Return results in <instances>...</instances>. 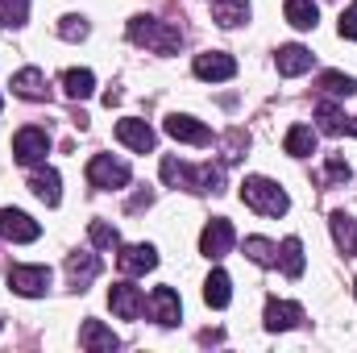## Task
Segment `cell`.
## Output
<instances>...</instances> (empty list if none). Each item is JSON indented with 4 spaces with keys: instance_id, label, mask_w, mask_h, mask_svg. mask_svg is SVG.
I'll return each mask as SVG.
<instances>
[{
    "instance_id": "obj_1",
    "label": "cell",
    "mask_w": 357,
    "mask_h": 353,
    "mask_svg": "<svg viewBox=\"0 0 357 353\" xmlns=\"http://www.w3.org/2000/svg\"><path fill=\"white\" fill-rule=\"evenodd\" d=\"M129 42L133 46H146V50H154V54H178V46H183V29L171 25V21H158V17H146V13H137V17H129Z\"/></svg>"
},
{
    "instance_id": "obj_2",
    "label": "cell",
    "mask_w": 357,
    "mask_h": 353,
    "mask_svg": "<svg viewBox=\"0 0 357 353\" xmlns=\"http://www.w3.org/2000/svg\"><path fill=\"white\" fill-rule=\"evenodd\" d=\"M162 179L171 183V187H187V191H195V195H216L220 187H225V171L220 167H187V163H178L175 154H167L162 158Z\"/></svg>"
},
{
    "instance_id": "obj_3",
    "label": "cell",
    "mask_w": 357,
    "mask_h": 353,
    "mask_svg": "<svg viewBox=\"0 0 357 353\" xmlns=\"http://www.w3.org/2000/svg\"><path fill=\"white\" fill-rule=\"evenodd\" d=\"M241 200H245V208H254V212H262V216H287V208H291V195L266 175H245Z\"/></svg>"
},
{
    "instance_id": "obj_4",
    "label": "cell",
    "mask_w": 357,
    "mask_h": 353,
    "mask_svg": "<svg viewBox=\"0 0 357 353\" xmlns=\"http://www.w3.org/2000/svg\"><path fill=\"white\" fill-rule=\"evenodd\" d=\"M46 154H50V133H46V129H38V125L17 129V137H13V158H17L21 167L38 171V167H46Z\"/></svg>"
},
{
    "instance_id": "obj_5",
    "label": "cell",
    "mask_w": 357,
    "mask_h": 353,
    "mask_svg": "<svg viewBox=\"0 0 357 353\" xmlns=\"http://www.w3.org/2000/svg\"><path fill=\"white\" fill-rule=\"evenodd\" d=\"M129 163H121V158H112V154H96L88 163V183L96 191H121V187H129Z\"/></svg>"
},
{
    "instance_id": "obj_6",
    "label": "cell",
    "mask_w": 357,
    "mask_h": 353,
    "mask_svg": "<svg viewBox=\"0 0 357 353\" xmlns=\"http://www.w3.org/2000/svg\"><path fill=\"white\" fill-rule=\"evenodd\" d=\"M50 278H54L50 266H25V262L8 266V287L17 295H25V299H42L50 291Z\"/></svg>"
},
{
    "instance_id": "obj_7",
    "label": "cell",
    "mask_w": 357,
    "mask_h": 353,
    "mask_svg": "<svg viewBox=\"0 0 357 353\" xmlns=\"http://www.w3.org/2000/svg\"><path fill=\"white\" fill-rule=\"evenodd\" d=\"M233 241H237V229H233L225 216H212V220L204 225V233H199V254H204L208 262H216V258H225V254L233 250Z\"/></svg>"
},
{
    "instance_id": "obj_8",
    "label": "cell",
    "mask_w": 357,
    "mask_h": 353,
    "mask_svg": "<svg viewBox=\"0 0 357 353\" xmlns=\"http://www.w3.org/2000/svg\"><path fill=\"white\" fill-rule=\"evenodd\" d=\"M0 237L13 241V246H29V241L42 237V225L21 208H0Z\"/></svg>"
},
{
    "instance_id": "obj_9",
    "label": "cell",
    "mask_w": 357,
    "mask_h": 353,
    "mask_svg": "<svg viewBox=\"0 0 357 353\" xmlns=\"http://www.w3.org/2000/svg\"><path fill=\"white\" fill-rule=\"evenodd\" d=\"M191 71H195V80L225 84V80H233V75H237V59H233V54H225V50H204V54H195Z\"/></svg>"
},
{
    "instance_id": "obj_10",
    "label": "cell",
    "mask_w": 357,
    "mask_h": 353,
    "mask_svg": "<svg viewBox=\"0 0 357 353\" xmlns=\"http://www.w3.org/2000/svg\"><path fill=\"white\" fill-rule=\"evenodd\" d=\"M162 129L183 142V146H212V129L204 125V121H195V117H187V112H171L167 121H162Z\"/></svg>"
},
{
    "instance_id": "obj_11",
    "label": "cell",
    "mask_w": 357,
    "mask_h": 353,
    "mask_svg": "<svg viewBox=\"0 0 357 353\" xmlns=\"http://www.w3.org/2000/svg\"><path fill=\"white\" fill-rule=\"evenodd\" d=\"M108 308H112L121 320H137V316L146 312V295H142V287H133V283H112V287H108Z\"/></svg>"
},
{
    "instance_id": "obj_12",
    "label": "cell",
    "mask_w": 357,
    "mask_h": 353,
    "mask_svg": "<svg viewBox=\"0 0 357 353\" xmlns=\"http://www.w3.org/2000/svg\"><path fill=\"white\" fill-rule=\"evenodd\" d=\"M146 303H150V316H154L162 329H175L178 320H183V299H178L175 287H154V295H150Z\"/></svg>"
},
{
    "instance_id": "obj_13",
    "label": "cell",
    "mask_w": 357,
    "mask_h": 353,
    "mask_svg": "<svg viewBox=\"0 0 357 353\" xmlns=\"http://www.w3.org/2000/svg\"><path fill=\"white\" fill-rule=\"evenodd\" d=\"M274 67H278V75L295 80V75H307V71L316 67V54H312L307 46L291 42V46H278V54H274Z\"/></svg>"
},
{
    "instance_id": "obj_14",
    "label": "cell",
    "mask_w": 357,
    "mask_h": 353,
    "mask_svg": "<svg viewBox=\"0 0 357 353\" xmlns=\"http://www.w3.org/2000/svg\"><path fill=\"white\" fill-rule=\"evenodd\" d=\"M116 142H121V146H129V150H137V154H150V150L158 146L154 129H150L146 121H137V117L116 121Z\"/></svg>"
},
{
    "instance_id": "obj_15",
    "label": "cell",
    "mask_w": 357,
    "mask_h": 353,
    "mask_svg": "<svg viewBox=\"0 0 357 353\" xmlns=\"http://www.w3.org/2000/svg\"><path fill=\"white\" fill-rule=\"evenodd\" d=\"M266 333H291L303 324V308L291 303V299H266Z\"/></svg>"
},
{
    "instance_id": "obj_16",
    "label": "cell",
    "mask_w": 357,
    "mask_h": 353,
    "mask_svg": "<svg viewBox=\"0 0 357 353\" xmlns=\"http://www.w3.org/2000/svg\"><path fill=\"white\" fill-rule=\"evenodd\" d=\"M116 262H121V270L133 278V274H146V270H154V266H158V250H154L150 241H137V246H121Z\"/></svg>"
},
{
    "instance_id": "obj_17",
    "label": "cell",
    "mask_w": 357,
    "mask_h": 353,
    "mask_svg": "<svg viewBox=\"0 0 357 353\" xmlns=\"http://www.w3.org/2000/svg\"><path fill=\"white\" fill-rule=\"evenodd\" d=\"M316 121H320V129L333 133V137H341V133H354L357 137V121L345 117V108H337L333 100H320V104H316Z\"/></svg>"
},
{
    "instance_id": "obj_18",
    "label": "cell",
    "mask_w": 357,
    "mask_h": 353,
    "mask_svg": "<svg viewBox=\"0 0 357 353\" xmlns=\"http://www.w3.org/2000/svg\"><path fill=\"white\" fill-rule=\"evenodd\" d=\"M96 274H100V258H96L91 250H75V254L67 258V278H71L75 291H88Z\"/></svg>"
},
{
    "instance_id": "obj_19",
    "label": "cell",
    "mask_w": 357,
    "mask_h": 353,
    "mask_svg": "<svg viewBox=\"0 0 357 353\" xmlns=\"http://www.w3.org/2000/svg\"><path fill=\"white\" fill-rule=\"evenodd\" d=\"M79 345L91 353H112L121 350V337L108 329V324H100V320H84V329H79Z\"/></svg>"
},
{
    "instance_id": "obj_20",
    "label": "cell",
    "mask_w": 357,
    "mask_h": 353,
    "mask_svg": "<svg viewBox=\"0 0 357 353\" xmlns=\"http://www.w3.org/2000/svg\"><path fill=\"white\" fill-rule=\"evenodd\" d=\"M29 191H33L46 208H54V204L63 200V179H59L54 167H38V171L29 175Z\"/></svg>"
},
{
    "instance_id": "obj_21",
    "label": "cell",
    "mask_w": 357,
    "mask_h": 353,
    "mask_svg": "<svg viewBox=\"0 0 357 353\" xmlns=\"http://www.w3.org/2000/svg\"><path fill=\"white\" fill-rule=\"evenodd\" d=\"M229 299H233V278L216 266V270L204 278V303H208V308H229Z\"/></svg>"
},
{
    "instance_id": "obj_22",
    "label": "cell",
    "mask_w": 357,
    "mask_h": 353,
    "mask_svg": "<svg viewBox=\"0 0 357 353\" xmlns=\"http://www.w3.org/2000/svg\"><path fill=\"white\" fill-rule=\"evenodd\" d=\"M212 17L220 29H237L250 21V0H212Z\"/></svg>"
},
{
    "instance_id": "obj_23",
    "label": "cell",
    "mask_w": 357,
    "mask_h": 353,
    "mask_svg": "<svg viewBox=\"0 0 357 353\" xmlns=\"http://www.w3.org/2000/svg\"><path fill=\"white\" fill-rule=\"evenodd\" d=\"M13 96H21V100H46V75L38 67H21L13 75Z\"/></svg>"
},
{
    "instance_id": "obj_24",
    "label": "cell",
    "mask_w": 357,
    "mask_h": 353,
    "mask_svg": "<svg viewBox=\"0 0 357 353\" xmlns=\"http://www.w3.org/2000/svg\"><path fill=\"white\" fill-rule=\"evenodd\" d=\"M282 146H287L291 158H312V154H316V129H312V125H291Z\"/></svg>"
},
{
    "instance_id": "obj_25",
    "label": "cell",
    "mask_w": 357,
    "mask_h": 353,
    "mask_svg": "<svg viewBox=\"0 0 357 353\" xmlns=\"http://www.w3.org/2000/svg\"><path fill=\"white\" fill-rule=\"evenodd\" d=\"M328 229H333V241H337L345 254H357V220L349 212H333V216H328Z\"/></svg>"
},
{
    "instance_id": "obj_26",
    "label": "cell",
    "mask_w": 357,
    "mask_h": 353,
    "mask_svg": "<svg viewBox=\"0 0 357 353\" xmlns=\"http://www.w3.org/2000/svg\"><path fill=\"white\" fill-rule=\"evenodd\" d=\"M278 266H282L287 278H299V274H303L307 258H303V241H299V237H287V241L278 246Z\"/></svg>"
},
{
    "instance_id": "obj_27",
    "label": "cell",
    "mask_w": 357,
    "mask_h": 353,
    "mask_svg": "<svg viewBox=\"0 0 357 353\" xmlns=\"http://www.w3.org/2000/svg\"><path fill=\"white\" fill-rule=\"evenodd\" d=\"M63 91L71 96V100H88L91 91H96V75H91L88 67H71V71H63Z\"/></svg>"
},
{
    "instance_id": "obj_28",
    "label": "cell",
    "mask_w": 357,
    "mask_h": 353,
    "mask_svg": "<svg viewBox=\"0 0 357 353\" xmlns=\"http://www.w3.org/2000/svg\"><path fill=\"white\" fill-rule=\"evenodd\" d=\"M282 8H287V21H291L295 29H316V25H320V13H316L312 0H287Z\"/></svg>"
},
{
    "instance_id": "obj_29",
    "label": "cell",
    "mask_w": 357,
    "mask_h": 353,
    "mask_svg": "<svg viewBox=\"0 0 357 353\" xmlns=\"http://www.w3.org/2000/svg\"><path fill=\"white\" fill-rule=\"evenodd\" d=\"M320 91H324V96H345V100H349V96H357V80L345 75V71H324V75H320Z\"/></svg>"
},
{
    "instance_id": "obj_30",
    "label": "cell",
    "mask_w": 357,
    "mask_h": 353,
    "mask_svg": "<svg viewBox=\"0 0 357 353\" xmlns=\"http://www.w3.org/2000/svg\"><path fill=\"white\" fill-rule=\"evenodd\" d=\"M245 258L258 266H278V246L266 237H245Z\"/></svg>"
},
{
    "instance_id": "obj_31",
    "label": "cell",
    "mask_w": 357,
    "mask_h": 353,
    "mask_svg": "<svg viewBox=\"0 0 357 353\" xmlns=\"http://www.w3.org/2000/svg\"><path fill=\"white\" fill-rule=\"evenodd\" d=\"M88 237H91V246H96V250H108V254H112V250H121V233H116L108 220H91Z\"/></svg>"
},
{
    "instance_id": "obj_32",
    "label": "cell",
    "mask_w": 357,
    "mask_h": 353,
    "mask_svg": "<svg viewBox=\"0 0 357 353\" xmlns=\"http://www.w3.org/2000/svg\"><path fill=\"white\" fill-rule=\"evenodd\" d=\"M88 33H91V25H88V17H79V13H67L59 21V38L63 42H84Z\"/></svg>"
},
{
    "instance_id": "obj_33",
    "label": "cell",
    "mask_w": 357,
    "mask_h": 353,
    "mask_svg": "<svg viewBox=\"0 0 357 353\" xmlns=\"http://www.w3.org/2000/svg\"><path fill=\"white\" fill-rule=\"evenodd\" d=\"M29 21V0H0V25H25Z\"/></svg>"
},
{
    "instance_id": "obj_34",
    "label": "cell",
    "mask_w": 357,
    "mask_h": 353,
    "mask_svg": "<svg viewBox=\"0 0 357 353\" xmlns=\"http://www.w3.org/2000/svg\"><path fill=\"white\" fill-rule=\"evenodd\" d=\"M337 29H341V38L345 42H357V0L341 13V21H337Z\"/></svg>"
},
{
    "instance_id": "obj_35",
    "label": "cell",
    "mask_w": 357,
    "mask_h": 353,
    "mask_svg": "<svg viewBox=\"0 0 357 353\" xmlns=\"http://www.w3.org/2000/svg\"><path fill=\"white\" fill-rule=\"evenodd\" d=\"M349 175H354V171H349L345 158H333V163H328V183H345Z\"/></svg>"
},
{
    "instance_id": "obj_36",
    "label": "cell",
    "mask_w": 357,
    "mask_h": 353,
    "mask_svg": "<svg viewBox=\"0 0 357 353\" xmlns=\"http://www.w3.org/2000/svg\"><path fill=\"white\" fill-rule=\"evenodd\" d=\"M0 333H4V320H0Z\"/></svg>"
},
{
    "instance_id": "obj_37",
    "label": "cell",
    "mask_w": 357,
    "mask_h": 353,
    "mask_svg": "<svg viewBox=\"0 0 357 353\" xmlns=\"http://www.w3.org/2000/svg\"><path fill=\"white\" fill-rule=\"evenodd\" d=\"M0 108H4V100H0Z\"/></svg>"
},
{
    "instance_id": "obj_38",
    "label": "cell",
    "mask_w": 357,
    "mask_h": 353,
    "mask_svg": "<svg viewBox=\"0 0 357 353\" xmlns=\"http://www.w3.org/2000/svg\"><path fill=\"white\" fill-rule=\"evenodd\" d=\"M354 295H357V287H354Z\"/></svg>"
},
{
    "instance_id": "obj_39",
    "label": "cell",
    "mask_w": 357,
    "mask_h": 353,
    "mask_svg": "<svg viewBox=\"0 0 357 353\" xmlns=\"http://www.w3.org/2000/svg\"><path fill=\"white\" fill-rule=\"evenodd\" d=\"M0 29H4V25H0Z\"/></svg>"
}]
</instances>
